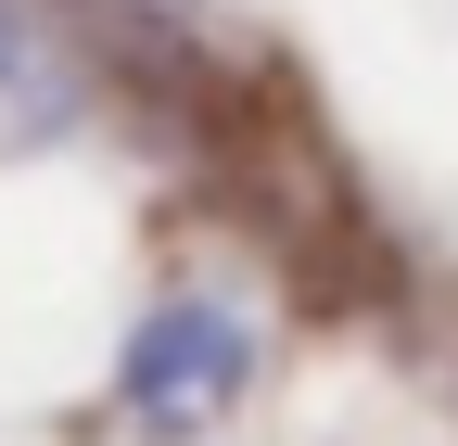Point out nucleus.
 Masks as SVG:
<instances>
[{
  "mask_svg": "<svg viewBox=\"0 0 458 446\" xmlns=\"http://www.w3.org/2000/svg\"><path fill=\"white\" fill-rule=\"evenodd\" d=\"M242 370H255V345H242V319H216V306H153L140 331H128V357H114V396H128V421H153V433H191V421H216L229 396H242Z\"/></svg>",
  "mask_w": 458,
  "mask_h": 446,
  "instance_id": "nucleus-1",
  "label": "nucleus"
}]
</instances>
